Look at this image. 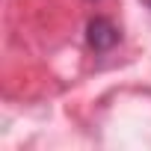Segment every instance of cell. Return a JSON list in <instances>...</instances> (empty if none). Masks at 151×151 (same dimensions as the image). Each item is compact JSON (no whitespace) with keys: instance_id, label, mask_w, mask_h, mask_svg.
I'll use <instances>...</instances> for the list:
<instances>
[{"instance_id":"obj_2","label":"cell","mask_w":151,"mask_h":151,"mask_svg":"<svg viewBox=\"0 0 151 151\" xmlns=\"http://www.w3.org/2000/svg\"><path fill=\"white\" fill-rule=\"evenodd\" d=\"M142 3H145V6H148V9H151V0H142Z\"/></svg>"},{"instance_id":"obj_1","label":"cell","mask_w":151,"mask_h":151,"mask_svg":"<svg viewBox=\"0 0 151 151\" xmlns=\"http://www.w3.org/2000/svg\"><path fill=\"white\" fill-rule=\"evenodd\" d=\"M119 42H122V30H119L107 15L89 18V24H86V45H89L95 53H107V50H113Z\"/></svg>"}]
</instances>
